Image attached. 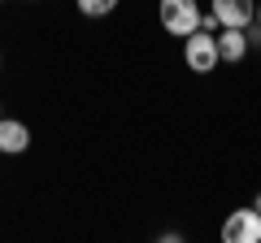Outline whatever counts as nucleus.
I'll return each mask as SVG.
<instances>
[{
  "instance_id": "0eeeda50",
  "label": "nucleus",
  "mask_w": 261,
  "mask_h": 243,
  "mask_svg": "<svg viewBox=\"0 0 261 243\" xmlns=\"http://www.w3.org/2000/svg\"><path fill=\"white\" fill-rule=\"evenodd\" d=\"M74 5H79L83 18H109V13L118 9V0H74Z\"/></svg>"
},
{
  "instance_id": "7ed1b4c3",
  "label": "nucleus",
  "mask_w": 261,
  "mask_h": 243,
  "mask_svg": "<svg viewBox=\"0 0 261 243\" xmlns=\"http://www.w3.org/2000/svg\"><path fill=\"white\" fill-rule=\"evenodd\" d=\"M222 243H261V213L257 208H235L222 222Z\"/></svg>"
},
{
  "instance_id": "1a4fd4ad",
  "label": "nucleus",
  "mask_w": 261,
  "mask_h": 243,
  "mask_svg": "<svg viewBox=\"0 0 261 243\" xmlns=\"http://www.w3.org/2000/svg\"><path fill=\"white\" fill-rule=\"evenodd\" d=\"M257 31H261V0H257Z\"/></svg>"
},
{
  "instance_id": "39448f33",
  "label": "nucleus",
  "mask_w": 261,
  "mask_h": 243,
  "mask_svg": "<svg viewBox=\"0 0 261 243\" xmlns=\"http://www.w3.org/2000/svg\"><path fill=\"white\" fill-rule=\"evenodd\" d=\"M218 56H222L226 66H240L244 56H248V31L244 26H222L218 31Z\"/></svg>"
},
{
  "instance_id": "20e7f679",
  "label": "nucleus",
  "mask_w": 261,
  "mask_h": 243,
  "mask_svg": "<svg viewBox=\"0 0 261 243\" xmlns=\"http://www.w3.org/2000/svg\"><path fill=\"white\" fill-rule=\"evenodd\" d=\"M214 13L222 26H244L248 31L252 22H257V0H214Z\"/></svg>"
},
{
  "instance_id": "f257e3e1",
  "label": "nucleus",
  "mask_w": 261,
  "mask_h": 243,
  "mask_svg": "<svg viewBox=\"0 0 261 243\" xmlns=\"http://www.w3.org/2000/svg\"><path fill=\"white\" fill-rule=\"evenodd\" d=\"M157 18H161V26H166V35L187 39L192 31H200V5H196V0H161Z\"/></svg>"
},
{
  "instance_id": "9d476101",
  "label": "nucleus",
  "mask_w": 261,
  "mask_h": 243,
  "mask_svg": "<svg viewBox=\"0 0 261 243\" xmlns=\"http://www.w3.org/2000/svg\"><path fill=\"white\" fill-rule=\"evenodd\" d=\"M252 208H257V213H261V196H257V200H252Z\"/></svg>"
},
{
  "instance_id": "f03ea898",
  "label": "nucleus",
  "mask_w": 261,
  "mask_h": 243,
  "mask_svg": "<svg viewBox=\"0 0 261 243\" xmlns=\"http://www.w3.org/2000/svg\"><path fill=\"white\" fill-rule=\"evenodd\" d=\"M183 61H187V70H196V74H214V70L222 66V56H218V35L192 31V35L183 39Z\"/></svg>"
},
{
  "instance_id": "423d86ee",
  "label": "nucleus",
  "mask_w": 261,
  "mask_h": 243,
  "mask_svg": "<svg viewBox=\"0 0 261 243\" xmlns=\"http://www.w3.org/2000/svg\"><path fill=\"white\" fill-rule=\"evenodd\" d=\"M31 148V126L18 117H0V152L5 157H18V152Z\"/></svg>"
},
{
  "instance_id": "6e6552de",
  "label": "nucleus",
  "mask_w": 261,
  "mask_h": 243,
  "mask_svg": "<svg viewBox=\"0 0 261 243\" xmlns=\"http://www.w3.org/2000/svg\"><path fill=\"white\" fill-rule=\"evenodd\" d=\"M200 31H209V35H214V31H222V22H218L214 13H200Z\"/></svg>"
}]
</instances>
